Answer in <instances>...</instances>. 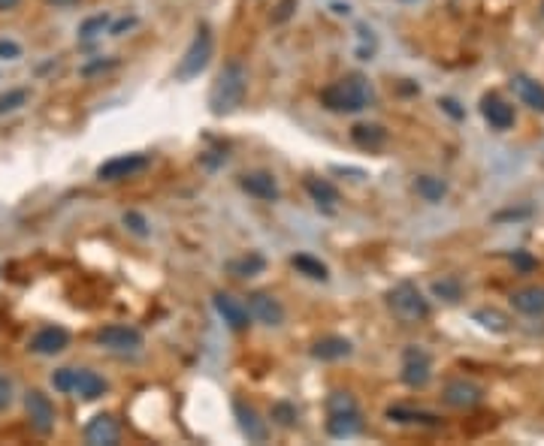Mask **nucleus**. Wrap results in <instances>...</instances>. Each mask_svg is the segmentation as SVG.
<instances>
[{"instance_id":"obj_20","label":"nucleus","mask_w":544,"mask_h":446,"mask_svg":"<svg viewBox=\"0 0 544 446\" xmlns=\"http://www.w3.org/2000/svg\"><path fill=\"white\" fill-rule=\"evenodd\" d=\"M351 353H354L351 341L342 338V335H326V338L315 341L312 347V356L321 359V362H339V359H348Z\"/></svg>"},{"instance_id":"obj_35","label":"nucleus","mask_w":544,"mask_h":446,"mask_svg":"<svg viewBox=\"0 0 544 446\" xmlns=\"http://www.w3.org/2000/svg\"><path fill=\"white\" fill-rule=\"evenodd\" d=\"M10 401H12V383L6 380L4 374H0V410H6Z\"/></svg>"},{"instance_id":"obj_38","label":"nucleus","mask_w":544,"mask_h":446,"mask_svg":"<svg viewBox=\"0 0 544 446\" xmlns=\"http://www.w3.org/2000/svg\"><path fill=\"white\" fill-rule=\"evenodd\" d=\"M134 21H136V19H121V21H119V25H115V28H109V34H112V36H119L121 30H128L130 25H134Z\"/></svg>"},{"instance_id":"obj_37","label":"nucleus","mask_w":544,"mask_h":446,"mask_svg":"<svg viewBox=\"0 0 544 446\" xmlns=\"http://www.w3.org/2000/svg\"><path fill=\"white\" fill-rule=\"evenodd\" d=\"M515 263H517L523 272H532V269H535V260H532V256H526V254H515Z\"/></svg>"},{"instance_id":"obj_9","label":"nucleus","mask_w":544,"mask_h":446,"mask_svg":"<svg viewBox=\"0 0 544 446\" xmlns=\"http://www.w3.org/2000/svg\"><path fill=\"white\" fill-rule=\"evenodd\" d=\"M149 166V158L145 154H119V158L106 160L97 166L100 182H121V178H134L136 172H143Z\"/></svg>"},{"instance_id":"obj_17","label":"nucleus","mask_w":544,"mask_h":446,"mask_svg":"<svg viewBox=\"0 0 544 446\" xmlns=\"http://www.w3.org/2000/svg\"><path fill=\"white\" fill-rule=\"evenodd\" d=\"M326 434L336 437V441H348V437H357L363 432V413L360 407L357 410H339V413H326Z\"/></svg>"},{"instance_id":"obj_33","label":"nucleus","mask_w":544,"mask_h":446,"mask_svg":"<svg viewBox=\"0 0 544 446\" xmlns=\"http://www.w3.org/2000/svg\"><path fill=\"white\" fill-rule=\"evenodd\" d=\"M124 226H128L130 232H136V236H149V221H145L139 211H128V215H124Z\"/></svg>"},{"instance_id":"obj_4","label":"nucleus","mask_w":544,"mask_h":446,"mask_svg":"<svg viewBox=\"0 0 544 446\" xmlns=\"http://www.w3.org/2000/svg\"><path fill=\"white\" fill-rule=\"evenodd\" d=\"M387 304H391L393 317L406 326L424 323V320L430 317V302H426V296L411 284V280L396 284L391 293H387Z\"/></svg>"},{"instance_id":"obj_2","label":"nucleus","mask_w":544,"mask_h":446,"mask_svg":"<svg viewBox=\"0 0 544 446\" xmlns=\"http://www.w3.org/2000/svg\"><path fill=\"white\" fill-rule=\"evenodd\" d=\"M372 97H375V91H372L367 76H360V73L345 76V79L326 85L321 91V103L330 109V112H339V115L363 112V109H369Z\"/></svg>"},{"instance_id":"obj_30","label":"nucleus","mask_w":544,"mask_h":446,"mask_svg":"<svg viewBox=\"0 0 544 446\" xmlns=\"http://www.w3.org/2000/svg\"><path fill=\"white\" fill-rule=\"evenodd\" d=\"M475 320L484 328H490V332H505V328H508V317L505 314H499V311H475Z\"/></svg>"},{"instance_id":"obj_5","label":"nucleus","mask_w":544,"mask_h":446,"mask_svg":"<svg viewBox=\"0 0 544 446\" xmlns=\"http://www.w3.org/2000/svg\"><path fill=\"white\" fill-rule=\"evenodd\" d=\"M212 49H215L212 30H209V25H197V34H194L191 45L185 49L182 61H178V67H176V79L178 82L197 79V76L209 67V61H212Z\"/></svg>"},{"instance_id":"obj_22","label":"nucleus","mask_w":544,"mask_h":446,"mask_svg":"<svg viewBox=\"0 0 544 446\" xmlns=\"http://www.w3.org/2000/svg\"><path fill=\"white\" fill-rule=\"evenodd\" d=\"M387 419L391 422H406V426H426V428H439L441 419L435 413H426V410H411V407H387Z\"/></svg>"},{"instance_id":"obj_26","label":"nucleus","mask_w":544,"mask_h":446,"mask_svg":"<svg viewBox=\"0 0 544 446\" xmlns=\"http://www.w3.org/2000/svg\"><path fill=\"white\" fill-rule=\"evenodd\" d=\"M227 269H230V275H236V278H254L267 269V260H263L260 254H245V256H239V260L227 263Z\"/></svg>"},{"instance_id":"obj_13","label":"nucleus","mask_w":544,"mask_h":446,"mask_svg":"<svg viewBox=\"0 0 544 446\" xmlns=\"http://www.w3.org/2000/svg\"><path fill=\"white\" fill-rule=\"evenodd\" d=\"M215 311H218V317L227 323L233 332H245L248 326H251V314H248V304L245 302H239L236 296H230V293H215Z\"/></svg>"},{"instance_id":"obj_3","label":"nucleus","mask_w":544,"mask_h":446,"mask_svg":"<svg viewBox=\"0 0 544 446\" xmlns=\"http://www.w3.org/2000/svg\"><path fill=\"white\" fill-rule=\"evenodd\" d=\"M52 386L58 393L79 395L85 401H97V398L106 395L109 383L97 371H88V368H58L52 374Z\"/></svg>"},{"instance_id":"obj_19","label":"nucleus","mask_w":544,"mask_h":446,"mask_svg":"<svg viewBox=\"0 0 544 446\" xmlns=\"http://www.w3.org/2000/svg\"><path fill=\"white\" fill-rule=\"evenodd\" d=\"M511 304H515L517 314L544 317V287L532 284V287L517 289V293H511Z\"/></svg>"},{"instance_id":"obj_25","label":"nucleus","mask_w":544,"mask_h":446,"mask_svg":"<svg viewBox=\"0 0 544 446\" xmlns=\"http://www.w3.org/2000/svg\"><path fill=\"white\" fill-rule=\"evenodd\" d=\"M415 191H417V197L426 199V202H441L448 197V184L435 175H417Z\"/></svg>"},{"instance_id":"obj_16","label":"nucleus","mask_w":544,"mask_h":446,"mask_svg":"<svg viewBox=\"0 0 544 446\" xmlns=\"http://www.w3.org/2000/svg\"><path fill=\"white\" fill-rule=\"evenodd\" d=\"M481 115H484V121L493 130H511L517 121L515 106H508L502 97H496V93H490V97L481 100Z\"/></svg>"},{"instance_id":"obj_34","label":"nucleus","mask_w":544,"mask_h":446,"mask_svg":"<svg viewBox=\"0 0 544 446\" xmlns=\"http://www.w3.org/2000/svg\"><path fill=\"white\" fill-rule=\"evenodd\" d=\"M293 10H297V0H282V4H278V12L272 15V21H276V25H282V21L291 19Z\"/></svg>"},{"instance_id":"obj_6","label":"nucleus","mask_w":544,"mask_h":446,"mask_svg":"<svg viewBox=\"0 0 544 446\" xmlns=\"http://www.w3.org/2000/svg\"><path fill=\"white\" fill-rule=\"evenodd\" d=\"M433 380V359L424 347L411 344L402 353V383L411 389H424Z\"/></svg>"},{"instance_id":"obj_12","label":"nucleus","mask_w":544,"mask_h":446,"mask_svg":"<svg viewBox=\"0 0 544 446\" xmlns=\"http://www.w3.org/2000/svg\"><path fill=\"white\" fill-rule=\"evenodd\" d=\"M448 407H457V410H472L475 404L484 401V389L478 386V383L466 380V377H457L445 383V393H441Z\"/></svg>"},{"instance_id":"obj_8","label":"nucleus","mask_w":544,"mask_h":446,"mask_svg":"<svg viewBox=\"0 0 544 446\" xmlns=\"http://www.w3.org/2000/svg\"><path fill=\"white\" fill-rule=\"evenodd\" d=\"M97 344L112 350V353H134V350L143 347V335H139V328H134V326L112 323L97 332Z\"/></svg>"},{"instance_id":"obj_28","label":"nucleus","mask_w":544,"mask_h":446,"mask_svg":"<svg viewBox=\"0 0 544 446\" xmlns=\"http://www.w3.org/2000/svg\"><path fill=\"white\" fill-rule=\"evenodd\" d=\"M433 293L439 296V299H445V302H460L463 284L457 278H441V280H435V284H433Z\"/></svg>"},{"instance_id":"obj_24","label":"nucleus","mask_w":544,"mask_h":446,"mask_svg":"<svg viewBox=\"0 0 544 446\" xmlns=\"http://www.w3.org/2000/svg\"><path fill=\"white\" fill-rule=\"evenodd\" d=\"M351 139L360 148H367V151H378L387 142V130L381 124H354Z\"/></svg>"},{"instance_id":"obj_23","label":"nucleus","mask_w":544,"mask_h":446,"mask_svg":"<svg viewBox=\"0 0 544 446\" xmlns=\"http://www.w3.org/2000/svg\"><path fill=\"white\" fill-rule=\"evenodd\" d=\"M306 193L312 197L315 206L324 208V211H333L339 202V191L326 182V178H306Z\"/></svg>"},{"instance_id":"obj_29","label":"nucleus","mask_w":544,"mask_h":446,"mask_svg":"<svg viewBox=\"0 0 544 446\" xmlns=\"http://www.w3.org/2000/svg\"><path fill=\"white\" fill-rule=\"evenodd\" d=\"M103 30H109V15L103 12V15H91L88 21H85V25L79 28V40H97L100 34H103Z\"/></svg>"},{"instance_id":"obj_7","label":"nucleus","mask_w":544,"mask_h":446,"mask_svg":"<svg viewBox=\"0 0 544 446\" xmlns=\"http://www.w3.org/2000/svg\"><path fill=\"white\" fill-rule=\"evenodd\" d=\"M25 413H28L30 428H34L37 434H52L58 413H54L52 398L45 395L43 389H28L25 393Z\"/></svg>"},{"instance_id":"obj_14","label":"nucleus","mask_w":544,"mask_h":446,"mask_svg":"<svg viewBox=\"0 0 544 446\" xmlns=\"http://www.w3.org/2000/svg\"><path fill=\"white\" fill-rule=\"evenodd\" d=\"M119 437H121V426L112 413H97V417L85 426V443H91V446H115Z\"/></svg>"},{"instance_id":"obj_15","label":"nucleus","mask_w":544,"mask_h":446,"mask_svg":"<svg viewBox=\"0 0 544 446\" xmlns=\"http://www.w3.org/2000/svg\"><path fill=\"white\" fill-rule=\"evenodd\" d=\"M28 347H30V353H40V356L64 353L70 347V335H67V328H61V326H45L30 338Z\"/></svg>"},{"instance_id":"obj_10","label":"nucleus","mask_w":544,"mask_h":446,"mask_svg":"<svg viewBox=\"0 0 544 446\" xmlns=\"http://www.w3.org/2000/svg\"><path fill=\"white\" fill-rule=\"evenodd\" d=\"M233 413H236V422H239V428H243V434L248 437V441L251 443L269 441V426H267V419L258 413V407L243 401V398H236V401H233Z\"/></svg>"},{"instance_id":"obj_27","label":"nucleus","mask_w":544,"mask_h":446,"mask_svg":"<svg viewBox=\"0 0 544 446\" xmlns=\"http://www.w3.org/2000/svg\"><path fill=\"white\" fill-rule=\"evenodd\" d=\"M291 265L300 272V275H306V278H312V280H326V278H330V269H326V265H324L321 260L309 256V254L291 256Z\"/></svg>"},{"instance_id":"obj_40","label":"nucleus","mask_w":544,"mask_h":446,"mask_svg":"<svg viewBox=\"0 0 544 446\" xmlns=\"http://www.w3.org/2000/svg\"><path fill=\"white\" fill-rule=\"evenodd\" d=\"M49 6H58V10H67V6H76V4H82V0H45Z\"/></svg>"},{"instance_id":"obj_39","label":"nucleus","mask_w":544,"mask_h":446,"mask_svg":"<svg viewBox=\"0 0 544 446\" xmlns=\"http://www.w3.org/2000/svg\"><path fill=\"white\" fill-rule=\"evenodd\" d=\"M439 106H445L448 109V112L450 115H454V118H463V109H457V103H454V100H441V103Z\"/></svg>"},{"instance_id":"obj_32","label":"nucleus","mask_w":544,"mask_h":446,"mask_svg":"<svg viewBox=\"0 0 544 446\" xmlns=\"http://www.w3.org/2000/svg\"><path fill=\"white\" fill-rule=\"evenodd\" d=\"M272 419H276L278 426H284V428H293V426H297V407L287 404V401L272 404Z\"/></svg>"},{"instance_id":"obj_1","label":"nucleus","mask_w":544,"mask_h":446,"mask_svg":"<svg viewBox=\"0 0 544 446\" xmlns=\"http://www.w3.org/2000/svg\"><path fill=\"white\" fill-rule=\"evenodd\" d=\"M245 93H248V69L243 61H230V64H224V69L212 82V91H209V112L218 115V118L233 115L245 103Z\"/></svg>"},{"instance_id":"obj_41","label":"nucleus","mask_w":544,"mask_h":446,"mask_svg":"<svg viewBox=\"0 0 544 446\" xmlns=\"http://www.w3.org/2000/svg\"><path fill=\"white\" fill-rule=\"evenodd\" d=\"M19 4H21V0H0V12H10V10H15Z\"/></svg>"},{"instance_id":"obj_36","label":"nucleus","mask_w":544,"mask_h":446,"mask_svg":"<svg viewBox=\"0 0 544 446\" xmlns=\"http://www.w3.org/2000/svg\"><path fill=\"white\" fill-rule=\"evenodd\" d=\"M19 54H21V49H19V45H15V43H4V40H0V58H4V61H15V58H19Z\"/></svg>"},{"instance_id":"obj_42","label":"nucleus","mask_w":544,"mask_h":446,"mask_svg":"<svg viewBox=\"0 0 544 446\" xmlns=\"http://www.w3.org/2000/svg\"><path fill=\"white\" fill-rule=\"evenodd\" d=\"M541 12H544V4H541Z\"/></svg>"},{"instance_id":"obj_21","label":"nucleus","mask_w":544,"mask_h":446,"mask_svg":"<svg viewBox=\"0 0 544 446\" xmlns=\"http://www.w3.org/2000/svg\"><path fill=\"white\" fill-rule=\"evenodd\" d=\"M511 88H515L517 100L523 106H530L532 112H544V85L530 79V76H515L511 79Z\"/></svg>"},{"instance_id":"obj_31","label":"nucleus","mask_w":544,"mask_h":446,"mask_svg":"<svg viewBox=\"0 0 544 446\" xmlns=\"http://www.w3.org/2000/svg\"><path fill=\"white\" fill-rule=\"evenodd\" d=\"M28 97H30L28 88H15V91H10V93H4V97H0V115L15 112L19 106H25Z\"/></svg>"},{"instance_id":"obj_18","label":"nucleus","mask_w":544,"mask_h":446,"mask_svg":"<svg viewBox=\"0 0 544 446\" xmlns=\"http://www.w3.org/2000/svg\"><path fill=\"white\" fill-rule=\"evenodd\" d=\"M243 191L248 197L260 199V202H276L282 197V191H278V182L272 172H248L243 175Z\"/></svg>"},{"instance_id":"obj_11","label":"nucleus","mask_w":544,"mask_h":446,"mask_svg":"<svg viewBox=\"0 0 544 446\" xmlns=\"http://www.w3.org/2000/svg\"><path fill=\"white\" fill-rule=\"evenodd\" d=\"M248 314H251V320H258V323L276 328L284 323V308L282 302L276 299L272 293H263V289H258V293L248 296Z\"/></svg>"}]
</instances>
